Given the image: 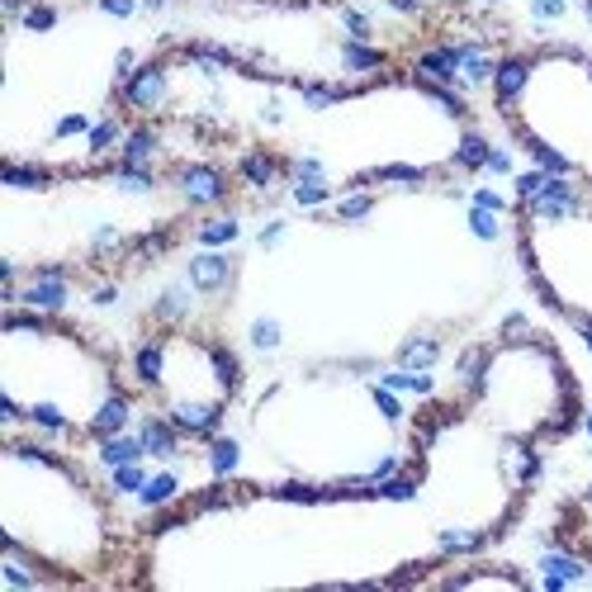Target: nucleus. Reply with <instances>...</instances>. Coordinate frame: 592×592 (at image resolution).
<instances>
[{
  "instance_id": "1",
  "label": "nucleus",
  "mask_w": 592,
  "mask_h": 592,
  "mask_svg": "<svg viewBox=\"0 0 592 592\" xmlns=\"http://www.w3.org/2000/svg\"><path fill=\"white\" fill-rule=\"evenodd\" d=\"M133 422L119 360L57 313L5 308L0 323V427L43 441H105Z\"/></svg>"
},
{
  "instance_id": "2",
  "label": "nucleus",
  "mask_w": 592,
  "mask_h": 592,
  "mask_svg": "<svg viewBox=\"0 0 592 592\" xmlns=\"http://www.w3.org/2000/svg\"><path fill=\"white\" fill-rule=\"evenodd\" d=\"M0 531L5 550L34 559L53 588L105 583L124 555L114 493L43 436L0 441Z\"/></svg>"
},
{
  "instance_id": "3",
  "label": "nucleus",
  "mask_w": 592,
  "mask_h": 592,
  "mask_svg": "<svg viewBox=\"0 0 592 592\" xmlns=\"http://www.w3.org/2000/svg\"><path fill=\"white\" fill-rule=\"evenodd\" d=\"M465 394L469 417L503 441H559L583 422L574 370L540 332H503Z\"/></svg>"
},
{
  "instance_id": "4",
  "label": "nucleus",
  "mask_w": 592,
  "mask_h": 592,
  "mask_svg": "<svg viewBox=\"0 0 592 592\" xmlns=\"http://www.w3.org/2000/svg\"><path fill=\"white\" fill-rule=\"evenodd\" d=\"M498 119L531 166L574 176L592 190V53L564 43L526 53L521 90L498 105Z\"/></svg>"
},
{
  "instance_id": "5",
  "label": "nucleus",
  "mask_w": 592,
  "mask_h": 592,
  "mask_svg": "<svg viewBox=\"0 0 592 592\" xmlns=\"http://www.w3.org/2000/svg\"><path fill=\"white\" fill-rule=\"evenodd\" d=\"M133 379L185 431V441H209L242 389V360L228 341L185 323H166L133 351Z\"/></svg>"
},
{
  "instance_id": "6",
  "label": "nucleus",
  "mask_w": 592,
  "mask_h": 592,
  "mask_svg": "<svg viewBox=\"0 0 592 592\" xmlns=\"http://www.w3.org/2000/svg\"><path fill=\"white\" fill-rule=\"evenodd\" d=\"M512 228L536 299L574 323L592 351V199H517Z\"/></svg>"
},
{
  "instance_id": "7",
  "label": "nucleus",
  "mask_w": 592,
  "mask_h": 592,
  "mask_svg": "<svg viewBox=\"0 0 592 592\" xmlns=\"http://www.w3.org/2000/svg\"><path fill=\"white\" fill-rule=\"evenodd\" d=\"M555 545H569L574 555H583L592 564V488L574 503H564L555 521Z\"/></svg>"
},
{
  "instance_id": "8",
  "label": "nucleus",
  "mask_w": 592,
  "mask_h": 592,
  "mask_svg": "<svg viewBox=\"0 0 592 592\" xmlns=\"http://www.w3.org/2000/svg\"><path fill=\"white\" fill-rule=\"evenodd\" d=\"M138 436H143V450L147 460H176L180 450H185V431L171 422V417L157 408V413H147L143 422H138Z\"/></svg>"
},
{
  "instance_id": "9",
  "label": "nucleus",
  "mask_w": 592,
  "mask_h": 592,
  "mask_svg": "<svg viewBox=\"0 0 592 592\" xmlns=\"http://www.w3.org/2000/svg\"><path fill=\"white\" fill-rule=\"evenodd\" d=\"M176 185H180V195L190 199V204H223L233 180L223 176V171H214V166H180Z\"/></svg>"
},
{
  "instance_id": "10",
  "label": "nucleus",
  "mask_w": 592,
  "mask_h": 592,
  "mask_svg": "<svg viewBox=\"0 0 592 592\" xmlns=\"http://www.w3.org/2000/svg\"><path fill=\"white\" fill-rule=\"evenodd\" d=\"M233 285V256L209 247V252L190 256V289L195 294H223V289Z\"/></svg>"
},
{
  "instance_id": "11",
  "label": "nucleus",
  "mask_w": 592,
  "mask_h": 592,
  "mask_svg": "<svg viewBox=\"0 0 592 592\" xmlns=\"http://www.w3.org/2000/svg\"><path fill=\"white\" fill-rule=\"evenodd\" d=\"M436 360H441V341L422 332V337H408L403 346H398L394 365H398V370H431Z\"/></svg>"
},
{
  "instance_id": "12",
  "label": "nucleus",
  "mask_w": 592,
  "mask_h": 592,
  "mask_svg": "<svg viewBox=\"0 0 592 592\" xmlns=\"http://www.w3.org/2000/svg\"><path fill=\"white\" fill-rule=\"evenodd\" d=\"M176 498H180V474L176 469H152L143 493H138V503L143 507H171Z\"/></svg>"
},
{
  "instance_id": "13",
  "label": "nucleus",
  "mask_w": 592,
  "mask_h": 592,
  "mask_svg": "<svg viewBox=\"0 0 592 592\" xmlns=\"http://www.w3.org/2000/svg\"><path fill=\"white\" fill-rule=\"evenodd\" d=\"M237 233H242V218L237 214H218V218H204L195 228L199 247H228V242H237Z\"/></svg>"
},
{
  "instance_id": "14",
  "label": "nucleus",
  "mask_w": 592,
  "mask_h": 592,
  "mask_svg": "<svg viewBox=\"0 0 592 592\" xmlns=\"http://www.w3.org/2000/svg\"><path fill=\"white\" fill-rule=\"evenodd\" d=\"M465 223H469V233L479 237V242H498V233H503L498 214H493V209H484V204H469V209H465Z\"/></svg>"
},
{
  "instance_id": "15",
  "label": "nucleus",
  "mask_w": 592,
  "mask_h": 592,
  "mask_svg": "<svg viewBox=\"0 0 592 592\" xmlns=\"http://www.w3.org/2000/svg\"><path fill=\"white\" fill-rule=\"evenodd\" d=\"M15 24H24L29 34H48V29H57V5H48V0H34L24 15L15 19Z\"/></svg>"
},
{
  "instance_id": "16",
  "label": "nucleus",
  "mask_w": 592,
  "mask_h": 592,
  "mask_svg": "<svg viewBox=\"0 0 592 592\" xmlns=\"http://www.w3.org/2000/svg\"><path fill=\"white\" fill-rule=\"evenodd\" d=\"M252 346L256 351H275V346H280V323H275V318H256L252 323Z\"/></svg>"
},
{
  "instance_id": "17",
  "label": "nucleus",
  "mask_w": 592,
  "mask_h": 592,
  "mask_svg": "<svg viewBox=\"0 0 592 592\" xmlns=\"http://www.w3.org/2000/svg\"><path fill=\"white\" fill-rule=\"evenodd\" d=\"M484 176H512V152H507V147H488Z\"/></svg>"
},
{
  "instance_id": "18",
  "label": "nucleus",
  "mask_w": 592,
  "mask_h": 592,
  "mask_svg": "<svg viewBox=\"0 0 592 592\" xmlns=\"http://www.w3.org/2000/svg\"><path fill=\"white\" fill-rule=\"evenodd\" d=\"M531 15L536 19H564L569 15V0H531Z\"/></svg>"
},
{
  "instance_id": "19",
  "label": "nucleus",
  "mask_w": 592,
  "mask_h": 592,
  "mask_svg": "<svg viewBox=\"0 0 592 592\" xmlns=\"http://www.w3.org/2000/svg\"><path fill=\"white\" fill-rule=\"evenodd\" d=\"M474 204H484V209H493V214H507V209H512V199L507 195H498V190H474Z\"/></svg>"
},
{
  "instance_id": "20",
  "label": "nucleus",
  "mask_w": 592,
  "mask_h": 592,
  "mask_svg": "<svg viewBox=\"0 0 592 592\" xmlns=\"http://www.w3.org/2000/svg\"><path fill=\"white\" fill-rule=\"evenodd\" d=\"M95 5H100L105 15H114V19H133V15H138V5H143V0H95Z\"/></svg>"
},
{
  "instance_id": "21",
  "label": "nucleus",
  "mask_w": 592,
  "mask_h": 592,
  "mask_svg": "<svg viewBox=\"0 0 592 592\" xmlns=\"http://www.w3.org/2000/svg\"><path fill=\"white\" fill-rule=\"evenodd\" d=\"M256 5H275V10H308V5H327V0H256Z\"/></svg>"
},
{
  "instance_id": "22",
  "label": "nucleus",
  "mask_w": 592,
  "mask_h": 592,
  "mask_svg": "<svg viewBox=\"0 0 592 592\" xmlns=\"http://www.w3.org/2000/svg\"><path fill=\"white\" fill-rule=\"evenodd\" d=\"M280 237H285V223H266L261 228V247H280Z\"/></svg>"
},
{
  "instance_id": "23",
  "label": "nucleus",
  "mask_w": 592,
  "mask_h": 592,
  "mask_svg": "<svg viewBox=\"0 0 592 592\" xmlns=\"http://www.w3.org/2000/svg\"><path fill=\"white\" fill-rule=\"evenodd\" d=\"M143 10H166V0H143Z\"/></svg>"
},
{
  "instance_id": "24",
  "label": "nucleus",
  "mask_w": 592,
  "mask_h": 592,
  "mask_svg": "<svg viewBox=\"0 0 592 592\" xmlns=\"http://www.w3.org/2000/svg\"><path fill=\"white\" fill-rule=\"evenodd\" d=\"M583 427H588V436H592V417H583Z\"/></svg>"
},
{
  "instance_id": "25",
  "label": "nucleus",
  "mask_w": 592,
  "mask_h": 592,
  "mask_svg": "<svg viewBox=\"0 0 592 592\" xmlns=\"http://www.w3.org/2000/svg\"><path fill=\"white\" fill-rule=\"evenodd\" d=\"M583 10H588V19H592V0H583Z\"/></svg>"
},
{
  "instance_id": "26",
  "label": "nucleus",
  "mask_w": 592,
  "mask_h": 592,
  "mask_svg": "<svg viewBox=\"0 0 592 592\" xmlns=\"http://www.w3.org/2000/svg\"><path fill=\"white\" fill-rule=\"evenodd\" d=\"M484 5H498V0H484Z\"/></svg>"
}]
</instances>
